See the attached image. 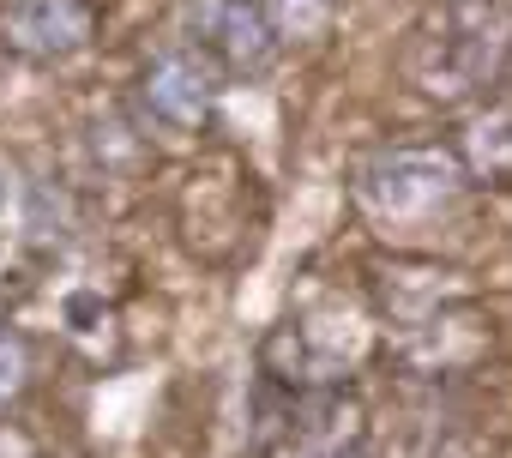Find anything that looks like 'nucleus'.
<instances>
[{"label":"nucleus","instance_id":"1","mask_svg":"<svg viewBox=\"0 0 512 458\" xmlns=\"http://www.w3.org/2000/svg\"><path fill=\"white\" fill-rule=\"evenodd\" d=\"M458 163L440 157V151H392L386 163H374L362 175V199L380 211V217H422L434 205H446L458 193Z\"/></svg>","mask_w":512,"mask_h":458},{"label":"nucleus","instance_id":"2","mask_svg":"<svg viewBox=\"0 0 512 458\" xmlns=\"http://www.w3.org/2000/svg\"><path fill=\"white\" fill-rule=\"evenodd\" d=\"M506 13L500 7H458L440 37V61L428 67V91H476L506 55Z\"/></svg>","mask_w":512,"mask_h":458},{"label":"nucleus","instance_id":"3","mask_svg":"<svg viewBox=\"0 0 512 458\" xmlns=\"http://www.w3.org/2000/svg\"><path fill=\"white\" fill-rule=\"evenodd\" d=\"M0 37L31 61H67L91 43V7L85 0H7Z\"/></svg>","mask_w":512,"mask_h":458},{"label":"nucleus","instance_id":"4","mask_svg":"<svg viewBox=\"0 0 512 458\" xmlns=\"http://www.w3.org/2000/svg\"><path fill=\"white\" fill-rule=\"evenodd\" d=\"M193 43L217 55L229 73H260L272 61V25L247 0H199L193 7Z\"/></svg>","mask_w":512,"mask_h":458},{"label":"nucleus","instance_id":"5","mask_svg":"<svg viewBox=\"0 0 512 458\" xmlns=\"http://www.w3.org/2000/svg\"><path fill=\"white\" fill-rule=\"evenodd\" d=\"M211 91H217V73H211V61L193 55V49H169V55H157L151 73H145V103H151V115L169 121V127H199V121L211 115Z\"/></svg>","mask_w":512,"mask_h":458},{"label":"nucleus","instance_id":"6","mask_svg":"<svg viewBox=\"0 0 512 458\" xmlns=\"http://www.w3.org/2000/svg\"><path fill=\"white\" fill-rule=\"evenodd\" d=\"M476 169L482 175H512V115H494L476 127Z\"/></svg>","mask_w":512,"mask_h":458},{"label":"nucleus","instance_id":"7","mask_svg":"<svg viewBox=\"0 0 512 458\" xmlns=\"http://www.w3.org/2000/svg\"><path fill=\"white\" fill-rule=\"evenodd\" d=\"M25 344L19 338H0V404H7V398H19L25 392Z\"/></svg>","mask_w":512,"mask_h":458},{"label":"nucleus","instance_id":"8","mask_svg":"<svg viewBox=\"0 0 512 458\" xmlns=\"http://www.w3.org/2000/svg\"><path fill=\"white\" fill-rule=\"evenodd\" d=\"M278 7H284V25H290V31H314V25L326 19L332 0H278Z\"/></svg>","mask_w":512,"mask_h":458},{"label":"nucleus","instance_id":"9","mask_svg":"<svg viewBox=\"0 0 512 458\" xmlns=\"http://www.w3.org/2000/svg\"><path fill=\"white\" fill-rule=\"evenodd\" d=\"M0 205H7V181H0Z\"/></svg>","mask_w":512,"mask_h":458}]
</instances>
